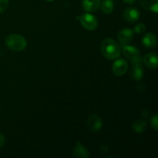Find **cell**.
<instances>
[{
    "mask_svg": "<svg viewBox=\"0 0 158 158\" xmlns=\"http://www.w3.org/2000/svg\"><path fill=\"white\" fill-rule=\"evenodd\" d=\"M117 37H118V40L121 43V45H126L134 39V31L131 30V29L125 28V29H123L119 32Z\"/></svg>",
    "mask_w": 158,
    "mask_h": 158,
    "instance_id": "cell-8",
    "label": "cell"
},
{
    "mask_svg": "<svg viewBox=\"0 0 158 158\" xmlns=\"http://www.w3.org/2000/svg\"><path fill=\"white\" fill-rule=\"evenodd\" d=\"M46 1H47V2H52V1H54V0H46Z\"/></svg>",
    "mask_w": 158,
    "mask_h": 158,
    "instance_id": "cell-22",
    "label": "cell"
},
{
    "mask_svg": "<svg viewBox=\"0 0 158 158\" xmlns=\"http://www.w3.org/2000/svg\"><path fill=\"white\" fill-rule=\"evenodd\" d=\"M123 1L127 4H133L134 2H135L136 0H123Z\"/></svg>",
    "mask_w": 158,
    "mask_h": 158,
    "instance_id": "cell-21",
    "label": "cell"
},
{
    "mask_svg": "<svg viewBox=\"0 0 158 158\" xmlns=\"http://www.w3.org/2000/svg\"><path fill=\"white\" fill-rule=\"evenodd\" d=\"M133 131L137 134H142L147 130V123L143 120H137L133 124Z\"/></svg>",
    "mask_w": 158,
    "mask_h": 158,
    "instance_id": "cell-16",
    "label": "cell"
},
{
    "mask_svg": "<svg viewBox=\"0 0 158 158\" xmlns=\"http://www.w3.org/2000/svg\"><path fill=\"white\" fill-rule=\"evenodd\" d=\"M73 155L77 158H88L89 157V153L80 142H77L73 150Z\"/></svg>",
    "mask_w": 158,
    "mask_h": 158,
    "instance_id": "cell-13",
    "label": "cell"
},
{
    "mask_svg": "<svg viewBox=\"0 0 158 158\" xmlns=\"http://www.w3.org/2000/svg\"><path fill=\"white\" fill-rule=\"evenodd\" d=\"M100 6L102 12L108 15V14H110L114 10V2L112 0H103V2L100 3Z\"/></svg>",
    "mask_w": 158,
    "mask_h": 158,
    "instance_id": "cell-15",
    "label": "cell"
},
{
    "mask_svg": "<svg viewBox=\"0 0 158 158\" xmlns=\"http://www.w3.org/2000/svg\"><path fill=\"white\" fill-rule=\"evenodd\" d=\"M100 0H83L82 6L86 12H95L100 8Z\"/></svg>",
    "mask_w": 158,
    "mask_h": 158,
    "instance_id": "cell-11",
    "label": "cell"
},
{
    "mask_svg": "<svg viewBox=\"0 0 158 158\" xmlns=\"http://www.w3.org/2000/svg\"><path fill=\"white\" fill-rule=\"evenodd\" d=\"M142 43L143 46L145 48L148 49H153V48L156 47L157 44V36L154 33L152 32H148L146 35L143 36V40H142Z\"/></svg>",
    "mask_w": 158,
    "mask_h": 158,
    "instance_id": "cell-10",
    "label": "cell"
},
{
    "mask_svg": "<svg viewBox=\"0 0 158 158\" xmlns=\"http://www.w3.org/2000/svg\"><path fill=\"white\" fill-rule=\"evenodd\" d=\"M143 63L150 69H157L158 66L157 56L155 52H151L143 56Z\"/></svg>",
    "mask_w": 158,
    "mask_h": 158,
    "instance_id": "cell-9",
    "label": "cell"
},
{
    "mask_svg": "<svg viewBox=\"0 0 158 158\" xmlns=\"http://www.w3.org/2000/svg\"><path fill=\"white\" fill-rule=\"evenodd\" d=\"M131 76L133 80H140L143 77V69L142 67V63H134L132 64Z\"/></svg>",
    "mask_w": 158,
    "mask_h": 158,
    "instance_id": "cell-12",
    "label": "cell"
},
{
    "mask_svg": "<svg viewBox=\"0 0 158 158\" xmlns=\"http://www.w3.org/2000/svg\"><path fill=\"white\" fill-rule=\"evenodd\" d=\"M100 51L103 56L107 60H115L120 56L121 49L117 42L112 39H105L100 46Z\"/></svg>",
    "mask_w": 158,
    "mask_h": 158,
    "instance_id": "cell-1",
    "label": "cell"
},
{
    "mask_svg": "<svg viewBox=\"0 0 158 158\" xmlns=\"http://www.w3.org/2000/svg\"><path fill=\"white\" fill-rule=\"evenodd\" d=\"M140 12L137 8L129 7L123 12V17L129 23H134L140 19Z\"/></svg>",
    "mask_w": 158,
    "mask_h": 158,
    "instance_id": "cell-7",
    "label": "cell"
},
{
    "mask_svg": "<svg viewBox=\"0 0 158 158\" xmlns=\"http://www.w3.org/2000/svg\"><path fill=\"white\" fill-rule=\"evenodd\" d=\"M123 53L124 56L131 60L132 64L134 63H143V60L140 56V52L135 46H128L127 44L122 45Z\"/></svg>",
    "mask_w": 158,
    "mask_h": 158,
    "instance_id": "cell-3",
    "label": "cell"
},
{
    "mask_svg": "<svg viewBox=\"0 0 158 158\" xmlns=\"http://www.w3.org/2000/svg\"><path fill=\"white\" fill-rule=\"evenodd\" d=\"M6 143V137L2 133H0V148H2Z\"/></svg>",
    "mask_w": 158,
    "mask_h": 158,
    "instance_id": "cell-20",
    "label": "cell"
},
{
    "mask_svg": "<svg viewBox=\"0 0 158 158\" xmlns=\"http://www.w3.org/2000/svg\"><path fill=\"white\" fill-rule=\"evenodd\" d=\"M140 2L144 9L155 13L158 12V0H140Z\"/></svg>",
    "mask_w": 158,
    "mask_h": 158,
    "instance_id": "cell-14",
    "label": "cell"
},
{
    "mask_svg": "<svg viewBox=\"0 0 158 158\" xmlns=\"http://www.w3.org/2000/svg\"><path fill=\"white\" fill-rule=\"evenodd\" d=\"M77 19H80V23L84 29L87 30L92 31L95 30L98 26V21L97 19L94 15L89 13L83 14L80 16L77 17Z\"/></svg>",
    "mask_w": 158,
    "mask_h": 158,
    "instance_id": "cell-4",
    "label": "cell"
},
{
    "mask_svg": "<svg viewBox=\"0 0 158 158\" xmlns=\"http://www.w3.org/2000/svg\"><path fill=\"white\" fill-rule=\"evenodd\" d=\"M145 29H146V26H145L144 24H143V23H138V24L136 25V26L134 27V32H135L136 33L140 34L143 33L145 31Z\"/></svg>",
    "mask_w": 158,
    "mask_h": 158,
    "instance_id": "cell-17",
    "label": "cell"
},
{
    "mask_svg": "<svg viewBox=\"0 0 158 158\" xmlns=\"http://www.w3.org/2000/svg\"><path fill=\"white\" fill-rule=\"evenodd\" d=\"M9 6V0H0V13L5 12Z\"/></svg>",
    "mask_w": 158,
    "mask_h": 158,
    "instance_id": "cell-19",
    "label": "cell"
},
{
    "mask_svg": "<svg viewBox=\"0 0 158 158\" xmlns=\"http://www.w3.org/2000/svg\"><path fill=\"white\" fill-rule=\"evenodd\" d=\"M6 44L9 49L11 50L19 52L23 50L26 47V39L19 34H11L6 38Z\"/></svg>",
    "mask_w": 158,
    "mask_h": 158,
    "instance_id": "cell-2",
    "label": "cell"
},
{
    "mask_svg": "<svg viewBox=\"0 0 158 158\" xmlns=\"http://www.w3.org/2000/svg\"><path fill=\"white\" fill-rule=\"evenodd\" d=\"M157 121H158L157 115V114H155V115H154L151 120V127H152L153 129H154L155 131H157V130L158 129V122Z\"/></svg>",
    "mask_w": 158,
    "mask_h": 158,
    "instance_id": "cell-18",
    "label": "cell"
},
{
    "mask_svg": "<svg viewBox=\"0 0 158 158\" xmlns=\"http://www.w3.org/2000/svg\"><path fill=\"white\" fill-rule=\"evenodd\" d=\"M128 69L127 62L123 59H118L113 64V72L117 77L124 75Z\"/></svg>",
    "mask_w": 158,
    "mask_h": 158,
    "instance_id": "cell-5",
    "label": "cell"
},
{
    "mask_svg": "<svg viewBox=\"0 0 158 158\" xmlns=\"http://www.w3.org/2000/svg\"><path fill=\"white\" fill-rule=\"evenodd\" d=\"M102 120L97 114H93L88 118L87 120V127L89 130L93 132H97L100 131L102 128Z\"/></svg>",
    "mask_w": 158,
    "mask_h": 158,
    "instance_id": "cell-6",
    "label": "cell"
}]
</instances>
